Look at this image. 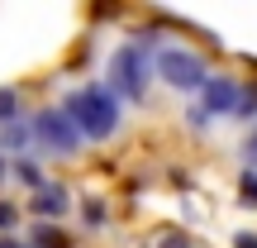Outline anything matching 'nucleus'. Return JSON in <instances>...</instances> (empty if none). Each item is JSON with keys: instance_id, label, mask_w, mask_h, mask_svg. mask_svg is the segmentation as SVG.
I'll return each instance as SVG.
<instances>
[{"instance_id": "1", "label": "nucleus", "mask_w": 257, "mask_h": 248, "mask_svg": "<svg viewBox=\"0 0 257 248\" xmlns=\"http://www.w3.org/2000/svg\"><path fill=\"white\" fill-rule=\"evenodd\" d=\"M62 115L76 124V134L81 138H110L119 134V101H114V91L105 81H91V86H76V91H67V105Z\"/></svg>"}, {"instance_id": "2", "label": "nucleus", "mask_w": 257, "mask_h": 248, "mask_svg": "<svg viewBox=\"0 0 257 248\" xmlns=\"http://www.w3.org/2000/svg\"><path fill=\"white\" fill-rule=\"evenodd\" d=\"M114 91V101H128L138 105L148 96V53L138 43H124L110 53V81H105Z\"/></svg>"}, {"instance_id": "3", "label": "nucleus", "mask_w": 257, "mask_h": 248, "mask_svg": "<svg viewBox=\"0 0 257 248\" xmlns=\"http://www.w3.org/2000/svg\"><path fill=\"white\" fill-rule=\"evenodd\" d=\"M157 76H162L167 86H176V91H200V86L210 81V67H205L200 53H191V48H181V43H167L162 53H157Z\"/></svg>"}, {"instance_id": "4", "label": "nucleus", "mask_w": 257, "mask_h": 248, "mask_svg": "<svg viewBox=\"0 0 257 248\" xmlns=\"http://www.w3.org/2000/svg\"><path fill=\"white\" fill-rule=\"evenodd\" d=\"M29 124H34V138L48 153H57V157L81 153V134H76V124L67 120L62 110H38V115H29Z\"/></svg>"}, {"instance_id": "5", "label": "nucleus", "mask_w": 257, "mask_h": 248, "mask_svg": "<svg viewBox=\"0 0 257 248\" xmlns=\"http://www.w3.org/2000/svg\"><path fill=\"white\" fill-rule=\"evenodd\" d=\"M200 91H205V105H200V110L214 120V115H233V110H238V96H243V86L233 81V76H210V81H205Z\"/></svg>"}, {"instance_id": "6", "label": "nucleus", "mask_w": 257, "mask_h": 248, "mask_svg": "<svg viewBox=\"0 0 257 248\" xmlns=\"http://www.w3.org/2000/svg\"><path fill=\"white\" fill-rule=\"evenodd\" d=\"M29 210L43 215V220H53V215H67V210H72V196H67V186L43 182V186L34 191V201H29Z\"/></svg>"}, {"instance_id": "7", "label": "nucleus", "mask_w": 257, "mask_h": 248, "mask_svg": "<svg viewBox=\"0 0 257 248\" xmlns=\"http://www.w3.org/2000/svg\"><path fill=\"white\" fill-rule=\"evenodd\" d=\"M29 143H34V124L29 120H15L0 129V153H15V148H29Z\"/></svg>"}, {"instance_id": "8", "label": "nucleus", "mask_w": 257, "mask_h": 248, "mask_svg": "<svg viewBox=\"0 0 257 248\" xmlns=\"http://www.w3.org/2000/svg\"><path fill=\"white\" fill-rule=\"evenodd\" d=\"M15 120H24V110H19V91H15V86H0V129L15 124Z\"/></svg>"}, {"instance_id": "9", "label": "nucleus", "mask_w": 257, "mask_h": 248, "mask_svg": "<svg viewBox=\"0 0 257 248\" xmlns=\"http://www.w3.org/2000/svg\"><path fill=\"white\" fill-rule=\"evenodd\" d=\"M15 177L29 186V191H38V186H43V167H38L34 157H19V162H15Z\"/></svg>"}, {"instance_id": "10", "label": "nucleus", "mask_w": 257, "mask_h": 248, "mask_svg": "<svg viewBox=\"0 0 257 248\" xmlns=\"http://www.w3.org/2000/svg\"><path fill=\"white\" fill-rule=\"evenodd\" d=\"M81 220H86V229H100L105 224V201L100 196H86L81 201Z\"/></svg>"}, {"instance_id": "11", "label": "nucleus", "mask_w": 257, "mask_h": 248, "mask_svg": "<svg viewBox=\"0 0 257 248\" xmlns=\"http://www.w3.org/2000/svg\"><path fill=\"white\" fill-rule=\"evenodd\" d=\"M34 248H67V234L53 229V224H38L34 229Z\"/></svg>"}, {"instance_id": "12", "label": "nucleus", "mask_w": 257, "mask_h": 248, "mask_svg": "<svg viewBox=\"0 0 257 248\" xmlns=\"http://www.w3.org/2000/svg\"><path fill=\"white\" fill-rule=\"evenodd\" d=\"M238 120H257V86H243V96H238Z\"/></svg>"}, {"instance_id": "13", "label": "nucleus", "mask_w": 257, "mask_h": 248, "mask_svg": "<svg viewBox=\"0 0 257 248\" xmlns=\"http://www.w3.org/2000/svg\"><path fill=\"white\" fill-rule=\"evenodd\" d=\"M243 205H257V172H243Z\"/></svg>"}, {"instance_id": "14", "label": "nucleus", "mask_w": 257, "mask_h": 248, "mask_svg": "<svg viewBox=\"0 0 257 248\" xmlns=\"http://www.w3.org/2000/svg\"><path fill=\"white\" fill-rule=\"evenodd\" d=\"M157 248H195L191 239H186V234H167V239L162 243H157Z\"/></svg>"}, {"instance_id": "15", "label": "nucleus", "mask_w": 257, "mask_h": 248, "mask_svg": "<svg viewBox=\"0 0 257 248\" xmlns=\"http://www.w3.org/2000/svg\"><path fill=\"white\" fill-rule=\"evenodd\" d=\"M0 229H15V205L0 201Z\"/></svg>"}, {"instance_id": "16", "label": "nucleus", "mask_w": 257, "mask_h": 248, "mask_svg": "<svg viewBox=\"0 0 257 248\" xmlns=\"http://www.w3.org/2000/svg\"><path fill=\"white\" fill-rule=\"evenodd\" d=\"M243 157H248V162H257V129L248 134V143H243Z\"/></svg>"}, {"instance_id": "17", "label": "nucleus", "mask_w": 257, "mask_h": 248, "mask_svg": "<svg viewBox=\"0 0 257 248\" xmlns=\"http://www.w3.org/2000/svg\"><path fill=\"white\" fill-rule=\"evenodd\" d=\"M191 124H195V129H210V115H205L200 105H195V110H191Z\"/></svg>"}, {"instance_id": "18", "label": "nucleus", "mask_w": 257, "mask_h": 248, "mask_svg": "<svg viewBox=\"0 0 257 248\" xmlns=\"http://www.w3.org/2000/svg\"><path fill=\"white\" fill-rule=\"evenodd\" d=\"M233 248H257V234H238V239H233Z\"/></svg>"}, {"instance_id": "19", "label": "nucleus", "mask_w": 257, "mask_h": 248, "mask_svg": "<svg viewBox=\"0 0 257 248\" xmlns=\"http://www.w3.org/2000/svg\"><path fill=\"white\" fill-rule=\"evenodd\" d=\"M5 248H24V243H10V239H5Z\"/></svg>"}, {"instance_id": "20", "label": "nucleus", "mask_w": 257, "mask_h": 248, "mask_svg": "<svg viewBox=\"0 0 257 248\" xmlns=\"http://www.w3.org/2000/svg\"><path fill=\"white\" fill-rule=\"evenodd\" d=\"M0 177H5V162H0Z\"/></svg>"}, {"instance_id": "21", "label": "nucleus", "mask_w": 257, "mask_h": 248, "mask_svg": "<svg viewBox=\"0 0 257 248\" xmlns=\"http://www.w3.org/2000/svg\"><path fill=\"white\" fill-rule=\"evenodd\" d=\"M0 248H5V243H0Z\"/></svg>"}]
</instances>
